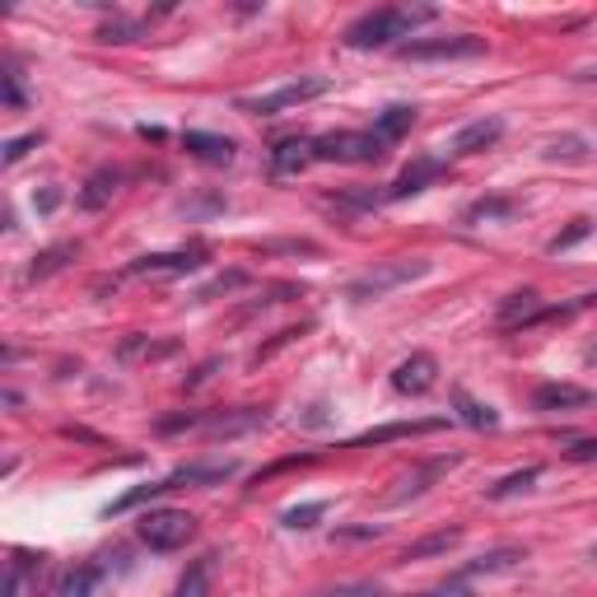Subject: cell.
<instances>
[{
    "mask_svg": "<svg viewBox=\"0 0 597 597\" xmlns=\"http://www.w3.org/2000/svg\"><path fill=\"white\" fill-rule=\"evenodd\" d=\"M434 5H388V10H374V14H364V20H355L346 28V47H388L397 38H411V33L420 24H430L434 20Z\"/></svg>",
    "mask_w": 597,
    "mask_h": 597,
    "instance_id": "obj_1",
    "label": "cell"
},
{
    "mask_svg": "<svg viewBox=\"0 0 597 597\" xmlns=\"http://www.w3.org/2000/svg\"><path fill=\"white\" fill-rule=\"evenodd\" d=\"M238 471V463H187V467H178V471H168L164 481H154V485H140V490H127L117 504H108V518L113 514H127V508H136V504H145V500H154V495H168V490H183V485H215V481H224V477H234Z\"/></svg>",
    "mask_w": 597,
    "mask_h": 597,
    "instance_id": "obj_2",
    "label": "cell"
},
{
    "mask_svg": "<svg viewBox=\"0 0 597 597\" xmlns=\"http://www.w3.org/2000/svg\"><path fill=\"white\" fill-rule=\"evenodd\" d=\"M388 154V140L378 131H331L313 140V160L323 164H374Z\"/></svg>",
    "mask_w": 597,
    "mask_h": 597,
    "instance_id": "obj_3",
    "label": "cell"
},
{
    "mask_svg": "<svg viewBox=\"0 0 597 597\" xmlns=\"http://www.w3.org/2000/svg\"><path fill=\"white\" fill-rule=\"evenodd\" d=\"M331 90L327 75H304V80H290L271 94H257V98H238V113H253V117H276V113H290V108H304V103L323 98Z\"/></svg>",
    "mask_w": 597,
    "mask_h": 597,
    "instance_id": "obj_4",
    "label": "cell"
},
{
    "mask_svg": "<svg viewBox=\"0 0 597 597\" xmlns=\"http://www.w3.org/2000/svg\"><path fill=\"white\" fill-rule=\"evenodd\" d=\"M136 532L150 551H183L187 541L197 537V518H191L187 508H150V514L136 523Z\"/></svg>",
    "mask_w": 597,
    "mask_h": 597,
    "instance_id": "obj_5",
    "label": "cell"
},
{
    "mask_svg": "<svg viewBox=\"0 0 597 597\" xmlns=\"http://www.w3.org/2000/svg\"><path fill=\"white\" fill-rule=\"evenodd\" d=\"M420 276H430V261H425V257H411V261H383V267L364 271L360 280H350L346 298H355V304H368V298L393 294L397 285H411V280H420Z\"/></svg>",
    "mask_w": 597,
    "mask_h": 597,
    "instance_id": "obj_6",
    "label": "cell"
},
{
    "mask_svg": "<svg viewBox=\"0 0 597 597\" xmlns=\"http://www.w3.org/2000/svg\"><path fill=\"white\" fill-rule=\"evenodd\" d=\"M485 38L477 33H458V38H420V43H401L397 57L401 61H467V57H481Z\"/></svg>",
    "mask_w": 597,
    "mask_h": 597,
    "instance_id": "obj_7",
    "label": "cell"
},
{
    "mask_svg": "<svg viewBox=\"0 0 597 597\" xmlns=\"http://www.w3.org/2000/svg\"><path fill=\"white\" fill-rule=\"evenodd\" d=\"M434 378H438V360L425 355V350H415L411 360H401V364L393 368V393H401V397H420V393L434 388Z\"/></svg>",
    "mask_w": 597,
    "mask_h": 597,
    "instance_id": "obj_8",
    "label": "cell"
},
{
    "mask_svg": "<svg viewBox=\"0 0 597 597\" xmlns=\"http://www.w3.org/2000/svg\"><path fill=\"white\" fill-rule=\"evenodd\" d=\"M593 407V393L588 388H578V383H541V388L532 393V411H584Z\"/></svg>",
    "mask_w": 597,
    "mask_h": 597,
    "instance_id": "obj_9",
    "label": "cell"
},
{
    "mask_svg": "<svg viewBox=\"0 0 597 597\" xmlns=\"http://www.w3.org/2000/svg\"><path fill=\"white\" fill-rule=\"evenodd\" d=\"M434 178H444V160H415L397 173V183H388V191H383V201H407L415 197V191H425Z\"/></svg>",
    "mask_w": 597,
    "mask_h": 597,
    "instance_id": "obj_10",
    "label": "cell"
},
{
    "mask_svg": "<svg viewBox=\"0 0 597 597\" xmlns=\"http://www.w3.org/2000/svg\"><path fill=\"white\" fill-rule=\"evenodd\" d=\"M453 467H458V458H438V463H425V467L407 471V477L397 481V490H388V495H383V504H407V500H415V495H425L430 481H438V477H444V471H453Z\"/></svg>",
    "mask_w": 597,
    "mask_h": 597,
    "instance_id": "obj_11",
    "label": "cell"
},
{
    "mask_svg": "<svg viewBox=\"0 0 597 597\" xmlns=\"http://www.w3.org/2000/svg\"><path fill=\"white\" fill-rule=\"evenodd\" d=\"M201 271V253H150L131 261V276H191Z\"/></svg>",
    "mask_w": 597,
    "mask_h": 597,
    "instance_id": "obj_12",
    "label": "cell"
},
{
    "mask_svg": "<svg viewBox=\"0 0 597 597\" xmlns=\"http://www.w3.org/2000/svg\"><path fill=\"white\" fill-rule=\"evenodd\" d=\"M500 136H504V121L500 117H477V121H467V127L448 140V150L453 154H481V150L495 145Z\"/></svg>",
    "mask_w": 597,
    "mask_h": 597,
    "instance_id": "obj_13",
    "label": "cell"
},
{
    "mask_svg": "<svg viewBox=\"0 0 597 597\" xmlns=\"http://www.w3.org/2000/svg\"><path fill=\"white\" fill-rule=\"evenodd\" d=\"M197 425L206 434H248V430H261L267 425V411H253V407H243V411H220V415H197Z\"/></svg>",
    "mask_w": 597,
    "mask_h": 597,
    "instance_id": "obj_14",
    "label": "cell"
},
{
    "mask_svg": "<svg viewBox=\"0 0 597 597\" xmlns=\"http://www.w3.org/2000/svg\"><path fill=\"white\" fill-rule=\"evenodd\" d=\"M537 313H541L537 290H518V294H508L504 304H500L495 323H500L504 331H518V327H532V323H537Z\"/></svg>",
    "mask_w": 597,
    "mask_h": 597,
    "instance_id": "obj_15",
    "label": "cell"
},
{
    "mask_svg": "<svg viewBox=\"0 0 597 597\" xmlns=\"http://www.w3.org/2000/svg\"><path fill=\"white\" fill-rule=\"evenodd\" d=\"M183 145H187L191 160H201V164H234V140H230V136L187 131V136H183Z\"/></svg>",
    "mask_w": 597,
    "mask_h": 597,
    "instance_id": "obj_16",
    "label": "cell"
},
{
    "mask_svg": "<svg viewBox=\"0 0 597 597\" xmlns=\"http://www.w3.org/2000/svg\"><path fill=\"white\" fill-rule=\"evenodd\" d=\"M518 560H528V551H518V547H500V551H490V555H477L467 570H458L453 578H463V584H471V578H481V574H504V570H514Z\"/></svg>",
    "mask_w": 597,
    "mask_h": 597,
    "instance_id": "obj_17",
    "label": "cell"
},
{
    "mask_svg": "<svg viewBox=\"0 0 597 597\" xmlns=\"http://www.w3.org/2000/svg\"><path fill=\"white\" fill-rule=\"evenodd\" d=\"M313 164V140L304 136H290V140H280V145L271 150V168L285 178V173H298V168H308Z\"/></svg>",
    "mask_w": 597,
    "mask_h": 597,
    "instance_id": "obj_18",
    "label": "cell"
},
{
    "mask_svg": "<svg viewBox=\"0 0 597 597\" xmlns=\"http://www.w3.org/2000/svg\"><path fill=\"white\" fill-rule=\"evenodd\" d=\"M411 127H415V108H411V103H393V108H383V113L374 117V131L388 140V145H397V140L407 136Z\"/></svg>",
    "mask_w": 597,
    "mask_h": 597,
    "instance_id": "obj_19",
    "label": "cell"
},
{
    "mask_svg": "<svg viewBox=\"0 0 597 597\" xmlns=\"http://www.w3.org/2000/svg\"><path fill=\"white\" fill-rule=\"evenodd\" d=\"M117 183H121V173H113V168H98L94 178L80 187V197H75V201H80V210H103V206L113 201Z\"/></svg>",
    "mask_w": 597,
    "mask_h": 597,
    "instance_id": "obj_20",
    "label": "cell"
},
{
    "mask_svg": "<svg viewBox=\"0 0 597 597\" xmlns=\"http://www.w3.org/2000/svg\"><path fill=\"white\" fill-rule=\"evenodd\" d=\"M458 541H463V528H444V532H430V537L411 541V547L401 551V560H430V555H444L448 547H458Z\"/></svg>",
    "mask_w": 597,
    "mask_h": 597,
    "instance_id": "obj_21",
    "label": "cell"
},
{
    "mask_svg": "<svg viewBox=\"0 0 597 597\" xmlns=\"http://www.w3.org/2000/svg\"><path fill=\"white\" fill-rule=\"evenodd\" d=\"M453 407H458V415L467 420L471 430H495L500 425V415H495V407H485V401H477V397H467V393H453Z\"/></svg>",
    "mask_w": 597,
    "mask_h": 597,
    "instance_id": "obj_22",
    "label": "cell"
},
{
    "mask_svg": "<svg viewBox=\"0 0 597 597\" xmlns=\"http://www.w3.org/2000/svg\"><path fill=\"white\" fill-rule=\"evenodd\" d=\"M210 570H215V555H201L197 565L183 574V584L173 588V597H210Z\"/></svg>",
    "mask_w": 597,
    "mask_h": 597,
    "instance_id": "obj_23",
    "label": "cell"
},
{
    "mask_svg": "<svg viewBox=\"0 0 597 597\" xmlns=\"http://www.w3.org/2000/svg\"><path fill=\"white\" fill-rule=\"evenodd\" d=\"M66 257H75V243H61V248H47L33 257V267L24 271V285H33V280H47L51 271H61L66 267Z\"/></svg>",
    "mask_w": 597,
    "mask_h": 597,
    "instance_id": "obj_24",
    "label": "cell"
},
{
    "mask_svg": "<svg viewBox=\"0 0 597 597\" xmlns=\"http://www.w3.org/2000/svg\"><path fill=\"white\" fill-rule=\"evenodd\" d=\"M327 514V500H313V504H294L280 514V523H285L290 532H308V528H318V518Z\"/></svg>",
    "mask_w": 597,
    "mask_h": 597,
    "instance_id": "obj_25",
    "label": "cell"
},
{
    "mask_svg": "<svg viewBox=\"0 0 597 597\" xmlns=\"http://www.w3.org/2000/svg\"><path fill=\"white\" fill-rule=\"evenodd\" d=\"M541 477V467H523V471H508L504 481H495L485 490L490 500H508V495H523V490H532V481Z\"/></svg>",
    "mask_w": 597,
    "mask_h": 597,
    "instance_id": "obj_26",
    "label": "cell"
},
{
    "mask_svg": "<svg viewBox=\"0 0 597 597\" xmlns=\"http://www.w3.org/2000/svg\"><path fill=\"white\" fill-rule=\"evenodd\" d=\"M173 350H178V341H145V337H131L127 346H121V360H168Z\"/></svg>",
    "mask_w": 597,
    "mask_h": 597,
    "instance_id": "obj_27",
    "label": "cell"
},
{
    "mask_svg": "<svg viewBox=\"0 0 597 597\" xmlns=\"http://www.w3.org/2000/svg\"><path fill=\"white\" fill-rule=\"evenodd\" d=\"M588 230H593V224H588V220H574V224H570V230H565V234H555V238L547 243V253H565V248H574V243H578V238H588Z\"/></svg>",
    "mask_w": 597,
    "mask_h": 597,
    "instance_id": "obj_28",
    "label": "cell"
},
{
    "mask_svg": "<svg viewBox=\"0 0 597 597\" xmlns=\"http://www.w3.org/2000/svg\"><path fill=\"white\" fill-rule=\"evenodd\" d=\"M38 140H43L38 131H28V136H14V140H10V145H5V164H20V160H24V154H28L33 145H38Z\"/></svg>",
    "mask_w": 597,
    "mask_h": 597,
    "instance_id": "obj_29",
    "label": "cell"
},
{
    "mask_svg": "<svg viewBox=\"0 0 597 597\" xmlns=\"http://www.w3.org/2000/svg\"><path fill=\"white\" fill-rule=\"evenodd\" d=\"M495 215H514V206L508 201H477L467 210V220H495Z\"/></svg>",
    "mask_w": 597,
    "mask_h": 597,
    "instance_id": "obj_30",
    "label": "cell"
},
{
    "mask_svg": "<svg viewBox=\"0 0 597 597\" xmlns=\"http://www.w3.org/2000/svg\"><path fill=\"white\" fill-rule=\"evenodd\" d=\"M570 463H597V438H574V444L565 448Z\"/></svg>",
    "mask_w": 597,
    "mask_h": 597,
    "instance_id": "obj_31",
    "label": "cell"
},
{
    "mask_svg": "<svg viewBox=\"0 0 597 597\" xmlns=\"http://www.w3.org/2000/svg\"><path fill=\"white\" fill-rule=\"evenodd\" d=\"M313 597H383L374 584H346V588H327V593H313Z\"/></svg>",
    "mask_w": 597,
    "mask_h": 597,
    "instance_id": "obj_32",
    "label": "cell"
},
{
    "mask_svg": "<svg viewBox=\"0 0 597 597\" xmlns=\"http://www.w3.org/2000/svg\"><path fill=\"white\" fill-rule=\"evenodd\" d=\"M136 24H108V28H103L98 33V43H136Z\"/></svg>",
    "mask_w": 597,
    "mask_h": 597,
    "instance_id": "obj_33",
    "label": "cell"
},
{
    "mask_svg": "<svg viewBox=\"0 0 597 597\" xmlns=\"http://www.w3.org/2000/svg\"><path fill=\"white\" fill-rule=\"evenodd\" d=\"M243 280H248V276H243V271H230V276H220V280H215V285H206V290H201V298H215V294H224V290H238V285H243Z\"/></svg>",
    "mask_w": 597,
    "mask_h": 597,
    "instance_id": "obj_34",
    "label": "cell"
},
{
    "mask_svg": "<svg viewBox=\"0 0 597 597\" xmlns=\"http://www.w3.org/2000/svg\"><path fill=\"white\" fill-rule=\"evenodd\" d=\"M415 597H471V588L463 584V578H448V584H438L430 593H415Z\"/></svg>",
    "mask_w": 597,
    "mask_h": 597,
    "instance_id": "obj_35",
    "label": "cell"
},
{
    "mask_svg": "<svg viewBox=\"0 0 597 597\" xmlns=\"http://www.w3.org/2000/svg\"><path fill=\"white\" fill-rule=\"evenodd\" d=\"M5 103L10 108H24V90H20V70H5Z\"/></svg>",
    "mask_w": 597,
    "mask_h": 597,
    "instance_id": "obj_36",
    "label": "cell"
},
{
    "mask_svg": "<svg viewBox=\"0 0 597 597\" xmlns=\"http://www.w3.org/2000/svg\"><path fill=\"white\" fill-rule=\"evenodd\" d=\"M90 578H94L90 570H84V574H75V578H70V584H66L57 597H90Z\"/></svg>",
    "mask_w": 597,
    "mask_h": 597,
    "instance_id": "obj_37",
    "label": "cell"
},
{
    "mask_svg": "<svg viewBox=\"0 0 597 597\" xmlns=\"http://www.w3.org/2000/svg\"><path fill=\"white\" fill-rule=\"evenodd\" d=\"M215 368H220V360H210V364H201V368H197V374H191V378H187V388H201V383H206L210 374H215Z\"/></svg>",
    "mask_w": 597,
    "mask_h": 597,
    "instance_id": "obj_38",
    "label": "cell"
},
{
    "mask_svg": "<svg viewBox=\"0 0 597 597\" xmlns=\"http://www.w3.org/2000/svg\"><path fill=\"white\" fill-rule=\"evenodd\" d=\"M57 206H61V191H57V187L43 191V197H38V210H43V215H47V210H57Z\"/></svg>",
    "mask_w": 597,
    "mask_h": 597,
    "instance_id": "obj_39",
    "label": "cell"
},
{
    "mask_svg": "<svg viewBox=\"0 0 597 597\" xmlns=\"http://www.w3.org/2000/svg\"><path fill=\"white\" fill-rule=\"evenodd\" d=\"M574 80H597V66H588V70H578Z\"/></svg>",
    "mask_w": 597,
    "mask_h": 597,
    "instance_id": "obj_40",
    "label": "cell"
},
{
    "mask_svg": "<svg viewBox=\"0 0 597 597\" xmlns=\"http://www.w3.org/2000/svg\"><path fill=\"white\" fill-rule=\"evenodd\" d=\"M584 360H588V364H597V346H593V350H588V355H584Z\"/></svg>",
    "mask_w": 597,
    "mask_h": 597,
    "instance_id": "obj_41",
    "label": "cell"
},
{
    "mask_svg": "<svg viewBox=\"0 0 597 597\" xmlns=\"http://www.w3.org/2000/svg\"><path fill=\"white\" fill-rule=\"evenodd\" d=\"M588 560H597V547H593V551H588Z\"/></svg>",
    "mask_w": 597,
    "mask_h": 597,
    "instance_id": "obj_42",
    "label": "cell"
}]
</instances>
